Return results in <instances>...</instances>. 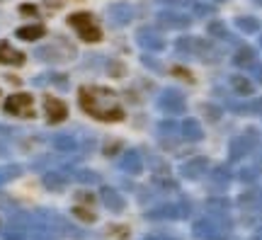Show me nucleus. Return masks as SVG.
I'll return each mask as SVG.
<instances>
[{"instance_id": "obj_6", "label": "nucleus", "mask_w": 262, "mask_h": 240, "mask_svg": "<svg viewBox=\"0 0 262 240\" xmlns=\"http://www.w3.org/2000/svg\"><path fill=\"white\" fill-rule=\"evenodd\" d=\"M44 34H47L44 25H29V27H19L17 29V37L25 39V41H34V39L44 37Z\"/></svg>"}, {"instance_id": "obj_3", "label": "nucleus", "mask_w": 262, "mask_h": 240, "mask_svg": "<svg viewBox=\"0 0 262 240\" xmlns=\"http://www.w3.org/2000/svg\"><path fill=\"white\" fill-rule=\"evenodd\" d=\"M5 112L15 114V117H34V100L27 93H17L10 95L5 100Z\"/></svg>"}, {"instance_id": "obj_2", "label": "nucleus", "mask_w": 262, "mask_h": 240, "mask_svg": "<svg viewBox=\"0 0 262 240\" xmlns=\"http://www.w3.org/2000/svg\"><path fill=\"white\" fill-rule=\"evenodd\" d=\"M68 25L78 32V37L83 39V41H100L102 39V29L97 27V22L90 12H73L71 17H68Z\"/></svg>"}, {"instance_id": "obj_5", "label": "nucleus", "mask_w": 262, "mask_h": 240, "mask_svg": "<svg viewBox=\"0 0 262 240\" xmlns=\"http://www.w3.org/2000/svg\"><path fill=\"white\" fill-rule=\"evenodd\" d=\"M0 63L5 66H22L25 63V54L12 49L8 41H0Z\"/></svg>"}, {"instance_id": "obj_4", "label": "nucleus", "mask_w": 262, "mask_h": 240, "mask_svg": "<svg viewBox=\"0 0 262 240\" xmlns=\"http://www.w3.org/2000/svg\"><path fill=\"white\" fill-rule=\"evenodd\" d=\"M44 110H47V119L51 124H58V121H63L68 117V107L58 97H51V95L44 97Z\"/></svg>"}, {"instance_id": "obj_1", "label": "nucleus", "mask_w": 262, "mask_h": 240, "mask_svg": "<svg viewBox=\"0 0 262 240\" xmlns=\"http://www.w3.org/2000/svg\"><path fill=\"white\" fill-rule=\"evenodd\" d=\"M78 102H80V110L97 121L114 124V121L124 119V107H122V102H119V95L114 93V90H110V88L85 85V88H80Z\"/></svg>"}, {"instance_id": "obj_7", "label": "nucleus", "mask_w": 262, "mask_h": 240, "mask_svg": "<svg viewBox=\"0 0 262 240\" xmlns=\"http://www.w3.org/2000/svg\"><path fill=\"white\" fill-rule=\"evenodd\" d=\"M73 213L78 219H85V221H95V213H88V209H80V206H75Z\"/></svg>"}, {"instance_id": "obj_8", "label": "nucleus", "mask_w": 262, "mask_h": 240, "mask_svg": "<svg viewBox=\"0 0 262 240\" xmlns=\"http://www.w3.org/2000/svg\"><path fill=\"white\" fill-rule=\"evenodd\" d=\"M19 12H22V15H25V12H27V15H37V8H32V5H22Z\"/></svg>"}]
</instances>
